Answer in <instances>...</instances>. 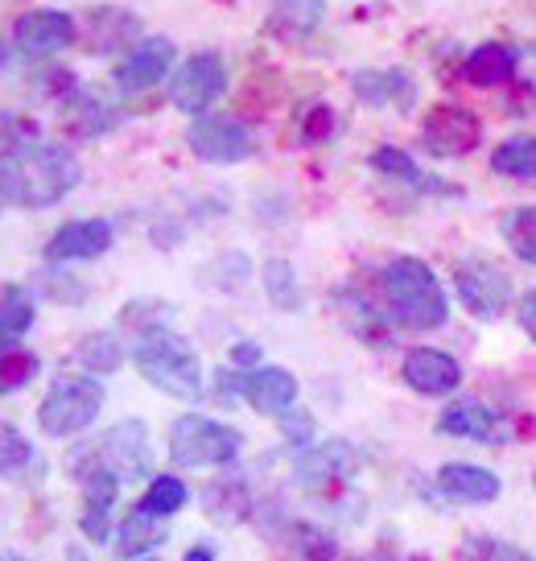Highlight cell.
<instances>
[{
    "instance_id": "1",
    "label": "cell",
    "mask_w": 536,
    "mask_h": 561,
    "mask_svg": "<svg viewBox=\"0 0 536 561\" xmlns=\"http://www.w3.org/2000/svg\"><path fill=\"white\" fill-rule=\"evenodd\" d=\"M79 178H83L79 158L42 137L13 149V153H0V186H4V198L13 207H54L79 186Z\"/></svg>"
},
{
    "instance_id": "2",
    "label": "cell",
    "mask_w": 536,
    "mask_h": 561,
    "mask_svg": "<svg viewBox=\"0 0 536 561\" xmlns=\"http://www.w3.org/2000/svg\"><path fill=\"white\" fill-rule=\"evenodd\" d=\"M133 364L157 392H166L173 401H198L207 388L198 351L182 334H173L170 327H153V331L140 334L137 347H133Z\"/></svg>"
},
{
    "instance_id": "3",
    "label": "cell",
    "mask_w": 536,
    "mask_h": 561,
    "mask_svg": "<svg viewBox=\"0 0 536 561\" xmlns=\"http://www.w3.org/2000/svg\"><path fill=\"white\" fill-rule=\"evenodd\" d=\"M384 298L388 310L397 314V322L413 327V331H437L451 318V301L446 289L425 261L417 256H397L384 264Z\"/></svg>"
},
{
    "instance_id": "4",
    "label": "cell",
    "mask_w": 536,
    "mask_h": 561,
    "mask_svg": "<svg viewBox=\"0 0 536 561\" xmlns=\"http://www.w3.org/2000/svg\"><path fill=\"white\" fill-rule=\"evenodd\" d=\"M149 462H153L149 425L140 417H124V421H116L107 434H100L95 442L70 450L67 471L79 479L87 467H107L121 483H137V479H149Z\"/></svg>"
},
{
    "instance_id": "5",
    "label": "cell",
    "mask_w": 536,
    "mask_h": 561,
    "mask_svg": "<svg viewBox=\"0 0 536 561\" xmlns=\"http://www.w3.org/2000/svg\"><path fill=\"white\" fill-rule=\"evenodd\" d=\"M243 450V434L227 421L186 413L170 425V458L178 467H227Z\"/></svg>"
},
{
    "instance_id": "6",
    "label": "cell",
    "mask_w": 536,
    "mask_h": 561,
    "mask_svg": "<svg viewBox=\"0 0 536 561\" xmlns=\"http://www.w3.org/2000/svg\"><path fill=\"white\" fill-rule=\"evenodd\" d=\"M100 409H104L100 380H62L37 404V425L50 438H70V434H83L87 425L100 417Z\"/></svg>"
},
{
    "instance_id": "7",
    "label": "cell",
    "mask_w": 536,
    "mask_h": 561,
    "mask_svg": "<svg viewBox=\"0 0 536 561\" xmlns=\"http://www.w3.org/2000/svg\"><path fill=\"white\" fill-rule=\"evenodd\" d=\"M227 91V67L215 50L191 54L170 75V104L186 116H207V107Z\"/></svg>"
},
{
    "instance_id": "8",
    "label": "cell",
    "mask_w": 536,
    "mask_h": 561,
    "mask_svg": "<svg viewBox=\"0 0 536 561\" xmlns=\"http://www.w3.org/2000/svg\"><path fill=\"white\" fill-rule=\"evenodd\" d=\"M186 145L207 165H240L256 149L252 128L236 116H194V124L186 128Z\"/></svg>"
},
{
    "instance_id": "9",
    "label": "cell",
    "mask_w": 536,
    "mask_h": 561,
    "mask_svg": "<svg viewBox=\"0 0 536 561\" xmlns=\"http://www.w3.org/2000/svg\"><path fill=\"white\" fill-rule=\"evenodd\" d=\"M437 434L446 438H470L483 446H508L512 438V421L503 417L495 404H487L483 397H458L442 409L437 417Z\"/></svg>"
},
{
    "instance_id": "10",
    "label": "cell",
    "mask_w": 536,
    "mask_h": 561,
    "mask_svg": "<svg viewBox=\"0 0 536 561\" xmlns=\"http://www.w3.org/2000/svg\"><path fill=\"white\" fill-rule=\"evenodd\" d=\"M454 294L475 318L495 322L512 306V285L503 277V268L491 261H463L454 268Z\"/></svg>"
},
{
    "instance_id": "11",
    "label": "cell",
    "mask_w": 536,
    "mask_h": 561,
    "mask_svg": "<svg viewBox=\"0 0 536 561\" xmlns=\"http://www.w3.org/2000/svg\"><path fill=\"white\" fill-rule=\"evenodd\" d=\"M479 140H483V121L470 107L442 104L421 124V145L433 158H467L479 149Z\"/></svg>"
},
{
    "instance_id": "12",
    "label": "cell",
    "mask_w": 536,
    "mask_h": 561,
    "mask_svg": "<svg viewBox=\"0 0 536 561\" xmlns=\"http://www.w3.org/2000/svg\"><path fill=\"white\" fill-rule=\"evenodd\" d=\"M355 471H360V450L343 438H330L322 446H306L294 462V479L310 491L346 483Z\"/></svg>"
},
{
    "instance_id": "13",
    "label": "cell",
    "mask_w": 536,
    "mask_h": 561,
    "mask_svg": "<svg viewBox=\"0 0 536 561\" xmlns=\"http://www.w3.org/2000/svg\"><path fill=\"white\" fill-rule=\"evenodd\" d=\"M400 376L421 397H451L454 388L463 385V364L454 359L451 351L413 347L400 364Z\"/></svg>"
},
{
    "instance_id": "14",
    "label": "cell",
    "mask_w": 536,
    "mask_h": 561,
    "mask_svg": "<svg viewBox=\"0 0 536 561\" xmlns=\"http://www.w3.org/2000/svg\"><path fill=\"white\" fill-rule=\"evenodd\" d=\"M75 37H79L75 18L62 9H30L13 25V42L34 58H50V54L67 50V46H75Z\"/></svg>"
},
{
    "instance_id": "15",
    "label": "cell",
    "mask_w": 536,
    "mask_h": 561,
    "mask_svg": "<svg viewBox=\"0 0 536 561\" xmlns=\"http://www.w3.org/2000/svg\"><path fill=\"white\" fill-rule=\"evenodd\" d=\"M75 483H83V516L79 525L95 545H104L112 537V508L121 500V479L107 471V467H87Z\"/></svg>"
},
{
    "instance_id": "16",
    "label": "cell",
    "mask_w": 536,
    "mask_h": 561,
    "mask_svg": "<svg viewBox=\"0 0 536 561\" xmlns=\"http://www.w3.org/2000/svg\"><path fill=\"white\" fill-rule=\"evenodd\" d=\"M112 224L107 219H75V224H62V228L50 236L46 244V261L54 264H70V261H95L112 248Z\"/></svg>"
},
{
    "instance_id": "17",
    "label": "cell",
    "mask_w": 536,
    "mask_h": 561,
    "mask_svg": "<svg viewBox=\"0 0 536 561\" xmlns=\"http://www.w3.org/2000/svg\"><path fill=\"white\" fill-rule=\"evenodd\" d=\"M173 67V42L170 37H140L137 46L128 50V58H121L116 67V88L121 91H145L161 83Z\"/></svg>"
},
{
    "instance_id": "18",
    "label": "cell",
    "mask_w": 536,
    "mask_h": 561,
    "mask_svg": "<svg viewBox=\"0 0 536 561\" xmlns=\"http://www.w3.org/2000/svg\"><path fill=\"white\" fill-rule=\"evenodd\" d=\"M351 91H355V100L367 104V107H397V112H413V104H417V83L404 67L355 70V75H351Z\"/></svg>"
},
{
    "instance_id": "19",
    "label": "cell",
    "mask_w": 536,
    "mask_h": 561,
    "mask_svg": "<svg viewBox=\"0 0 536 561\" xmlns=\"http://www.w3.org/2000/svg\"><path fill=\"white\" fill-rule=\"evenodd\" d=\"M240 397L264 417H281L297 401V376L289 368H252L240 376Z\"/></svg>"
},
{
    "instance_id": "20",
    "label": "cell",
    "mask_w": 536,
    "mask_h": 561,
    "mask_svg": "<svg viewBox=\"0 0 536 561\" xmlns=\"http://www.w3.org/2000/svg\"><path fill=\"white\" fill-rule=\"evenodd\" d=\"M140 42V21L128 9H91L87 13L83 46L87 54H116Z\"/></svg>"
},
{
    "instance_id": "21",
    "label": "cell",
    "mask_w": 536,
    "mask_h": 561,
    "mask_svg": "<svg viewBox=\"0 0 536 561\" xmlns=\"http://www.w3.org/2000/svg\"><path fill=\"white\" fill-rule=\"evenodd\" d=\"M437 488L442 495L463 500V504H491V500H500V474L475 467V462H446L437 471Z\"/></svg>"
},
{
    "instance_id": "22",
    "label": "cell",
    "mask_w": 536,
    "mask_h": 561,
    "mask_svg": "<svg viewBox=\"0 0 536 561\" xmlns=\"http://www.w3.org/2000/svg\"><path fill=\"white\" fill-rule=\"evenodd\" d=\"M367 165L376 170V174H384V178H397V182H404L409 191H417V194H458L451 186V182H442L437 174H425L421 165H417L404 149H397V145H380L372 158H367Z\"/></svg>"
},
{
    "instance_id": "23",
    "label": "cell",
    "mask_w": 536,
    "mask_h": 561,
    "mask_svg": "<svg viewBox=\"0 0 536 561\" xmlns=\"http://www.w3.org/2000/svg\"><path fill=\"white\" fill-rule=\"evenodd\" d=\"M520 67V50L516 46H508V42H483V46H475L467 54V62H463V75H467L470 88H500L508 83Z\"/></svg>"
},
{
    "instance_id": "24",
    "label": "cell",
    "mask_w": 536,
    "mask_h": 561,
    "mask_svg": "<svg viewBox=\"0 0 536 561\" xmlns=\"http://www.w3.org/2000/svg\"><path fill=\"white\" fill-rule=\"evenodd\" d=\"M46 471V462L37 458L34 442L25 438L21 430L0 421V479L9 483H34V474Z\"/></svg>"
},
{
    "instance_id": "25",
    "label": "cell",
    "mask_w": 536,
    "mask_h": 561,
    "mask_svg": "<svg viewBox=\"0 0 536 561\" xmlns=\"http://www.w3.org/2000/svg\"><path fill=\"white\" fill-rule=\"evenodd\" d=\"M67 128L75 133V137H100V133H107L112 124H116V112L95 95V91H83V88H70L67 95Z\"/></svg>"
},
{
    "instance_id": "26",
    "label": "cell",
    "mask_w": 536,
    "mask_h": 561,
    "mask_svg": "<svg viewBox=\"0 0 536 561\" xmlns=\"http://www.w3.org/2000/svg\"><path fill=\"white\" fill-rule=\"evenodd\" d=\"M203 508L215 525H240L252 512V495H248V483L243 479H215L207 491H203Z\"/></svg>"
},
{
    "instance_id": "27",
    "label": "cell",
    "mask_w": 536,
    "mask_h": 561,
    "mask_svg": "<svg viewBox=\"0 0 536 561\" xmlns=\"http://www.w3.org/2000/svg\"><path fill=\"white\" fill-rule=\"evenodd\" d=\"M322 13H327L322 0H285V4L273 9L269 34H277L281 42H306L322 25Z\"/></svg>"
},
{
    "instance_id": "28",
    "label": "cell",
    "mask_w": 536,
    "mask_h": 561,
    "mask_svg": "<svg viewBox=\"0 0 536 561\" xmlns=\"http://www.w3.org/2000/svg\"><path fill=\"white\" fill-rule=\"evenodd\" d=\"M161 541H166V525L149 512L133 508L116 528V558H145Z\"/></svg>"
},
{
    "instance_id": "29",
    "label": "cell",
    "mask_w": 536,
    "mask_h": 561,
    "mask_svg": "<svg viewBox=\"0 0 536 561\" xmlns=\"http://www.w3.org/2000/svg\"><path fill=\"white\" fill-rule=\"evenodd\" d=\"M37 306L30 289L21 285H0V347H18V339L34 327Z\"/></svg>"
},
{
    "instance_id": "30",
    "label": "cell",
    "mask_w": 536,
    "mask_h": 561,
    "mask_svg": "<svg viewBox=\"0 0 536 561\" xmlns=\"http://www.w3.org/2000/svg\"><path fill=\"white\" fill-rule=\"evenodd\" d=\"M260 280H264V294H269V301H273L277 310H285V314H297V310L306 306V294H301V285H297L294 264L285 261V256L264 261V268H260Z\"/></svg>"
},
{
    "instance_id": "31",
    "label": "cell",
    "mask_w": 536,
    "mask_h": 561,
    "mask_svg": "<svg viewBox=\"0 0 536 561\" xmlns=\"http://www.w3.org/2000/svg\"><path fill=\"white\" fill-rule=\"evenodd\" d=\"M75 359H79L87 371H95V376H112V371L124 364L121 334H112V331L83 334V339H79V347H75Z\"/></svg>"
},
{
    "instance_id": "32",
    "label": "cell",
    "mask_w": 536,
    "mask_h": 561,
    "mask_svg": "<svg viewBox=\"0 0 536 561\" xmlns=\"http://www.w3.org/2000/svg\"><path fill=\"white\" fill-rule=\"evenodd\" d=\"M503 244L516 252V261L536 268V207H512L500 215Z\"/></svg>"
},
{
    "instance_id": "33",
    "label": "cell",
    "mask_w": 536,
    "mask_h": 561,
    "mask_svg": "<svg viewBox=\"0 0 536 561\" xmlns=\"http://www.w3.org/2000/svg\"><path fill=\"white\" fill-rule=\"evenodd\" d=\"M491 170L500 178L533 182L536 178V137H512L491 153Z\"/></svg>"
},
{
    "instance_id": "34",
    "label": "cell",
    "mask_w": 536,
    "mask_h": 561,
    "mask_svg": "<svg viewBox=\"0 0 536 561\" xmlns=\"http://www.w3.org/2000/svg\"><path fill=\"white\" fill-rule=\"evenodd\" d=\"M186 483L178 479V474H153V483L145 488V495H140V512H149V516H157V520H170L173 512H182V504H186Z\"/></svg>"
},
{
    "instance_id": "35",
    "label": "cell",
    "mask_w": 536,
    "mask_h": 561,
    "mask_svg": "<svg viewBox=\"0 0 536 561\" xmlns=\"http://www.w3.org/2000/svg\"><path fill=\"white\" fill-rule=\"evenodd\" d=\"M37 371H42V359H37L34 351L0 347V397H13V392H21L30 380H37Z\"/></svg>"
},
{
    "instance_id": "36",
    "label": "cell",
    "mask_w": 536,
    "mask_h": 561,
    "mask_svg": "<svg viewBox=\"0 0 536 561\" xmlns=\"http://www.w3.org/2000/svg\"><path fill=\"white\" fill-rule=\"evenodd\" d=\"M339 133V112L330 104H313L301 112V145H327Z\"/></svg>"
},
{
    "instance_id": "37",
    "label": "cell",
    "mask_w": 536,
    "mask_h": 561,
    "mask_svg": "<svg viewBox=\"0 0 536 561\" xmlns=\"http://www.w3.org/2000/svg\"><path fill=\"white\" fill-rule=\"evenodd\" d=\"M463 561H533L520 545L495 541V537H467L463 541Z\"/></svg>"
},
{
    "instance_id": "38",
    "label": "cell",
    "mask_w": 536,
    "mask_h": 561,
    "mask_svg": "<svg viewBox=\"0 0 536 561\" xmlns=\"http://www.w3.org/2000/svg\"><path fill=\"white\" fill-rule=\"evenodd\" d=\"M42 137V128H37L30 116H18V112H0V153H13L21 145H30V140Z\"/></svg>"
},
{
    "instance_id": "39",
    "label": "cell",
    "mask_w": 536,
    "mask_h": 561,
    "mask_svg": "<svg viewBox=\"0 0 536 561\" xmlns=\"http://www.w3.org/2000/svg\"><path fill=\"white\" fill-rule=\"evenodd\" d=\"M277 421H281V434H285L289 446H297V450L313 446V417L306 413V409H285Z\"/></svg>"
},
{
    "instance_id": "40",
    "label": "cell",
    "mask_w": 536,
    "mask_h": 561,
    "mask_svg": "<svg viewBox=\"0 0 536 561\" xmlns=\"http://www.w3.org/2000/svg\"><path fill=\"white\" fill-rule=\"evenodd\" d=\"M42 289H46V298L54 301H83L87 289L79 285L75 277H67V273H50V277L42 280Z\"/></svg>"
},
{
    "instance_id": "41",
    "label": "cell",
    "mask_w": 536,
    "mask_h": 561,
    "mask_svg": "<svg viewBox=\"0 0 536 561\" xmlns=\"http://www.w3.org/2000/svg\"><path fill=\"white\" fill-rule=\"evenodd\" d=\"M297 541H301V553H306V558H318V561L334 558V541L322 537V533H313V528H297Z\"/></svg>"
},
{
    "instance_id": "42",
    "label": "cell",
    "mask_w": 536,
    "mask_h": 561,
    "mask_svg": "<svg viewBox=\"0 0 536 561\" xmlns=\"http://www.w3.org/2000/svg\"><path fill=\"white\" fill-rule=\"evenodd\" d=\"M516 318H520V327H524V334L536 343V289H528V294H520L516 301Z\"/></svg>"
},
{
    "instance_id": "43",
    "label": "cell",
    "mask_w": 536,
    "mask_h": 561,
    "mask_svg": "<svg viewBox=\"0 0 536 561\" xmlns=\"http://www.w3.org/2000/svg\"><path fill=\"white\" fill-rule=\"evenodd\" d=\"M231 364H236V368H256L260 347H256V343H248V339H243V343H236V347H231Z\"/></svg>"
},
{
    "instance_id": "44",
    "label": "cell",
    "mask_w": 536,
    "mask_h": 561,
    "mask_svg": "<svg viewBox=\"0 0 536 561\" xmlns=\"http://www.w3.org/2000/svg\"><path fill=\"white\" fill-rule=\"evenodd\" d=\"M182 561H215V549H210V545H194V549H186Z\"/></svg>"
},
{
    "instance_id": "45",
    "label": "cell",
    "mask_w": 536,
    "mask_h": 561,
    "mask_svg": "<svg viewBox=\"0 0 536 561\" xmlns=\"http://www.w3.org/2000/svg\"><path fill=\"white\" fill-rule=\"evenodd\" d=\"M0 561H25V558H18V553H0Z\"/></svg>"
},
{
    "instance_id": "46",
    "label": "cell",
    "mask_w": 536,
    "mask_h": 561,
    "mask_svg": "<svg viewBox=\"0 0 536 561\" xmlns=\"http://www.w3.org/2000/svg\"><path fill=\"white\" fill-rule=\"evenodd\" d=\"M9 207V198H4V186H0V210Z\"/></svg>"
},
{
    "instance_id": "47",
    "label": "cell",
    "mask_w": 536,
    "mask_h": 561,
    "mask_svg": "<svg viewBox=\"0 0 536 561\" xmlns=\"http://www.w3.org/2000/svg\"><path fill=\"white\" fill-rule=\"evenodd\" d=\"M355 561H388V558H355Z\"/></svg>"
},
{
    "instance_id": "48",
    "label": "cell",
    "mask_w": 536,
    "mask_h": 561,
    "mask_svg": "<svg viewBox=\"0 0 536 561\" xmlns=\"http://www.w3.org/2000/svg\"><path fill=\"white\" fill-rule=\"evenodd\" d=\"M140 561H157V558H140Z\"/></svg>"
},
{
    "instance_id": "49",
    "label": "cell",
    "mask_w": 536,
    "mask_h": 561,
    "mask_svg": "<svg viewBox=\"0 0 536 561\" xmlns=\"http://www.w3.org/2000/svg\"><path fill=\"white\" fill-rule=\"evenodd\" d=\"M0 62H4V50H0Z\"/></svg>"
},
{
    "instance_id": "50",
    "label": "cell",
    "mask_w": 536,
    "mask_h": 561,
    "mask_svg": "<svg viewBox=\"0 0 536 561\" xmlns=\"http://www.w3.org/2000/svg\"><path fill=\"white\" fill-rule=\"evenodd\" d=\"M70 561H83V558H70Z\"/></svg>"
}]
</instances>
